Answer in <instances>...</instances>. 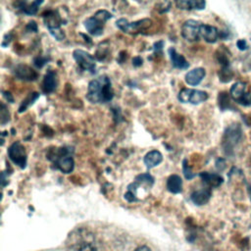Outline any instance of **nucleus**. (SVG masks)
<instances>
[{"label":"nucleus","instance_id":"obj_1","mask_svg":"<svg viewBox=\"0 0 251 251\" xmlns=\"http://www.w3.org/2000/svg\"><path fill=\"white\" fill-rule=\"evenodd\" d=\"M114 97L111 79L108 75H103L91 80L87 86L86 99L93 104L108 103Z\"/></svg>","mask_w":251,"mask_h":251},{"label":"nucleus","instance_id":"obj_2","mask_svg":"<svg viewBox=\"0 0 251 251\" xmlns=\"http://www.w3.org/2000/svg\"><path fill=\"white\" fill-rule=\"evenodd\" d=\"M74 149L72 147H61L49 150L47 158L53 162L55 169L60 170L64 174H70L75 168V162L72 157Z\"/></svg>","mask_w":251,"mask_h":251},{"label":"nucleus","instance_id":"obj_3","mask_svg":"<svg viewBox=\"0 0 251 251\" xmlns=\"http://www.w3.org/2000/svg\"><path fill=\"white\" fill-rule=\"evenodd\" d=\"M242 136V129L239 124L234 123L229 125L224 132L222 147L226 156H231L233 154L235 146L238 144Z\"/></svg>","mask_w":251,"mask_h":251},{"label":"nucleus","instance_id":"obj_4","mask_svg":"<svg viewBox=\"0 0 251 251\" xmlns=\"http://www.w3.org/2000/svg\"><path fill=\"white\" fill-rule=\"evenodd\" d=\"M113 15L107 10H98L92 17L84 21V27L89 34L93 36H100L103 33L105 23L111 19Z\"/></svg>","mask_w":251,"mask_h":251},{"label":"nucleus","instance_id":"obj_5","mask_svg":"<svg viewBox=\"0 0 251 251\" xmlns=\"http://www.w3.org/2000/svg\"><path fill=\"white\" fill-rule=\"evenodd\" d=\"M43 21L45 25L47 26L50 34L61 41L65 39V32L62 30L61 25H63V19L57 10H48L43 13Z\"/></svg>","mask_w":251,"mask_h":251},{"label":"nucleus","instance_id":"obj_6","mask_svg":"<svg viewBox=\"0 0 251 251\" xmlns=\"http://www.w3.org/2000/svg\"><path fill=\"white\" fill-rule=\"evenodd\" d=\"M208 93L203 90L182 88L177 95V99L182 103H190L193 105L200 104L208 99Z\"/></svg>","mask_w":251,"mask_h":251},{"label":"nucleus","instance_id":"obj_7","mask_svg":"<svg viewBox=\"0 0 251 251\" xmlns=\"http://www.w3.org/2000/svg\"><path fill=\"white\" fill-rule=\"evenodd\" d=\"M151 24H152V21L150 19H142L139 21L131 22V23H129L126 19H120L116 22V25L118 26V28H120L121 30L126 33H136V32L142 31L145 28L149 27Z\"/></svg>","mask_w":251,"mask_h":251},{"label":"nucleus","instance_id":"obj_8","mask_svg":"<svg viewBox=\"0 0 251 251\" xmlns=\"http://www.w3.org/2000/svg\"><path fill=\"white\" fill-rule=\"evenodd\" d=\"M8 157L9 159L21 169L26 167V153L25 148L20 141L12 143L8 148Z\"/></svg>","mask_w":251,"mask_h":251},{"label":"nucleus","instance_id":"obj_9","mask_svg":"<svg viewBox=\"0 0 251 251\" xmlns=\"http://www.w3.org/2000/svg\"><path fill=\"white\" fill-rule=\"evenodd\" d=\"M73 57L75 60L76 64L80 70L88 71L91 74L95 73V70H96L95 59L88 52L81 50V49H75L73 52Z\"/></svg>","mask_w":251,"mask_h":251},{"label":"nucleus","instance_id":"obj_10","mask_svg":"<svg viewBox=\"0 0 251 251\" xmlns=\"http://www.w3.org/2000/svg\"><path fill=\"white\" fill-rule=\"evenodd\" d=\"M201 23L195 20H187L181 25L182 37L190 42L197 41L200 38V27Z\"/></svg>","mask_w":251,"mask_h":251},{"label":"nucleus","instance_id":"obj_11","mask_svg":"<svg viewBox=\"0 0 251 251\" xmlns=\"http://www.w3.org/2000/svg\"><path fill=\"white\" fill-rule=\"evenodd\" d=\"M13 73L15 76L18 77L19 79L26 80V81H33V80H36L38 77V74L36 71H34L29 66L24 65V64L17 65L14 68Z\"/></svg>","mask_w":251,"mask_h":251},{"label":"nucleus","instance_id":"obj_12","mask_svg":"<svg viewBox=\"0 0 251 251\" xmlns=\"http://www.w3.org/2000/svg\"><path fill=\"white\" fill-rule=\"evenodd\" d=\"M57 86H58V76L56 72L53 70L47 71L41 85V89L43 93L45 94L52 93L57 89Z\"/></svg>","mask_w":251,"mask_h":251},{"label":"nucleus","instance_id":"obj_13","mask_svg":"<svg viewBox=\"0 0 251 251\" xmlns=\"http://www.w3.org/2000/svg\"><path fill=\"white\" fill-rule=\"evenodd\" d=\"M220 30L210 25H201L200 37H202L208 43H215L220 38Z\"/></svg>","mask_w":251,"mask_h":251},{"label":"nucleus","instance_id":"obj_14","mask_svg":"<svg viewBox=\"0 0 251 251\" xmlns=\"http://www.w3.org/2000/svg\"><path fill=\"white\" fill-rule=\"evenodd\" d=\"M168 53L170 55V59H171V62H172V65L174 68L179 69V70L188 69L189 63L185 60V58L181 54H178L176 52V48H174V47L169 48Z\"/></svg>","mask_w":251,"mask_h":251},{"label":"nucleus","instance_id":"obj_15","mask_svg":"<svg viewBox=\"0 0 251 251\" xmlns=\"http://www.w3.org/2000/svg\"><path fill=\"white\" fill-rule=\"evenodd\" d=\"M43 3V1H32L30 3L26 1H17L14 3L15 7L19 10H21L25 15H35L37 13L38 7Z\"/></svg>","mask_w":251,"mask_h":251},{"label":"nucleus","instance_id":"obj_16","mask_svg":"<svg viewBox=\"0 0 251 251\" xmlns=\"http://www.w3.org/2000/svg\"><path fill=\"white\" fill-rule=\"evenodd\" d=\"M206 75V72L203 68H196L193 69L191 71H189L188 73H186L185 75V82L191 86H195L198 85L204 78Z\"/></svg>","mask_w":251,"mask_h":251},{"label":"nucleus","instance_id":"obj_17","mask_svg":"<svg viewBox=\"0 0 251 251\" xmlns=\"http://www.w3.org/2000/svg\"><path fill=\"white\" fill-rule=\"evenodd\" d=\"M246 88H247V85L245 82H242V81H237L235 83L232 84V86L230 87V97L237 103L241 104L245 94H246Z\"/></svg>","mask_w":251,"mask_h":251},{"label":"nucleus","instance_id":"obj_18","mask_svg":"<svg viewBox=\"0 0 251 251\" xmlns=\"http://www.w3.org/2000/svg\"><path fill=\"white\" fill-rule=\"evenodd\" d=\"M163 161V155L158 150H151L149 151L143 158V162L147 169H152Z\"/></svg>","mask_w":251,"mask_h":251},{"label":"nucleus","instance_id":"obj_19","mask_svg":"<svg viewBox=\"0 0 251 251\" xmlns=\"http://www.w3.org/2000/svg\"><path fill=\"white\" fill-rule=\"evenodd\" d=\"M199 176L202 178L203 182L206 183L210 187H218L224 181V178L219 174H215V173L202 172V173H200Z\"/></svg>","mask_w":251,"mask_h":251},{"label":"nucleus","instance_id":"obj_20","mask_svg":"<svg viewBox=\"0 0 251 251\" xmlns=\"http://www.w3.org/2000/svg\"><path fill=\"white\" fill-rule=\"evenodd\" d=\"M167 189L174 193L177 194L182 190V179L178 175H171L167 179Z\"/></svg>","mask_w":251,"mask_h":251},{"label":"nucleus","instance_id":"obj_21","mask_svg":"<svg viewBox=\"0 0 251 251\" xmlns=\"http://www.w3.org/2000/svg\"><path fill=\"white\" fill-rule=\"evenodd\" d=\"M210 197H211V191L208 188H203V189H200V190H196L190 196L192 202L196 205L206 204L209 201Z\"/></svg>","mask_w":251,"mask_h":251},{"label":"nucleus","instance_id":"obj_22","mask_svg":"<svg viewBox=\"0 0 251 251\" xmlns=\"http://www.w3.org/2000/svg\"><path fill=\"white\" fill-rule=\"evenodd\" d=\"M176 5L181 10H203L206 6L205 1H176Z\"/></svg>","mask_w":251,"mask_h":251},{"label":"nucleus","instance_id":"obj_23","mask_svg":"<svg viewBox=\"0 0 251 251\" xmlns=\"http://www.w3.org/2000/svg\"><path fill=\"white\" fill-rule=\"evenodd\" d=\"M39 97V93L38 92H31L29 93L21 103L20 107H19V113H23L25 112L29 106H31Z\"/></svg>","mask_w":251,"mask_h":251},{"label":"nucleus","instance_id":"obj_24","mask_svg":"<svg viewBox=\"0 0 251 251\" xmlns=\"http://www.w3.org/2000/svg\"><path fill=\"white\" fill-rule=\"evenodd\" d=\"M218 102H219V107L221 108V110L225 111L226 109H230L232 108L231 106V101H230V97L226 92H221L219 93V97H218Z\"/></svg>","mask_w":251,"mask_h":251},{"label":"nucleus","instance_id":"obj_25","mask_svg":"<svg viewBox=\"0 0 251 251\" xmlns=\"http://www.w3.org/2000/svg\"><path fill=\"white\" fill-rule=\"evenodd\" d=\"M71 251H97V249L91 242H79L75 244Z\"/></svg>","mask_w":251,"mask_h":251},{"label":"nucleus","instance_id":"obj_26","mask_svg":"<svg viewBox=\"0 0 251 251\" xmlns=\"http://www.w3.org/2000/svg\"><path fill=\"white\" fill-rule=\"evenodd\" d=\"M135 181L138 182L139 184L142 183V184L151 186L154 183V177L150 174H148V173L140 174V175L135 176Z\"/></svg>","mask_w":251,"mask_h":251},{"label":"nucleus","instance_id":"obj_27","mask_svg":"<svg viewBox=\"0 0 251 251\" xmlns=\"http://www.w3.org/2000/svg\"><path fill=\"white\" fill-rule=\"evenodd\" d=\"M219 77L222 82H228L232 78V71L229 69V67L222 68L219 72Z\"/></svg>","mask_w":251,"mask_h":251},{"label":"nucleus","instance_id":"obj_28","mask_svg":"<svg viewBox=\"0 0 251 251\" xmlns=\"http://www.w3.org/2000/svg\"><path fill=\"white\" fill-rule=\"evenodd\" d=\"M182 173H183L185 178L188 179V180H190V179H192L193 177L196 176V174H194L192 172L191 168L188 166L187 159H183V161H182Z\"/></svg>","mask_w":251,"mask_h":251},{"label":"nucleus","instance_id":"obj_29","mask_svg":"<svg viewBox=\"0 0 251 251\" xmlns=\"http://www.w3.org/2000/svg\"><path fill=\"white\" fill-rule=\"evenodd\" d=\"M0 117H1V125H5L6 123L9 122L10 116L9 112L6 108V105L4 103H1V110H0Z\"/></svg>","mask_w":251,"mask_h":251},{"label":"nucleus","instance_id":"obj_30","mask_svg":"<svg viewBox=\"0 0 251 251\" xmlns=\"http://www.w3.org/2000/svg\"><path fill=\"white\" fill-rule=\"evenodd\" d=\"M50 59L47 58V57H43V56H37L33 59V64L36 68L38 69H41Z\"/></svg>","mask_w":251,"mask_h":251},{"label":"nucleus","instance_id":"obj_31","mask_svg":"<svg viewBox=\"0 0 251 251\" xmlns=\"http://www.w3.org/2000/svg\"><path fill=\"white\" fill-rule=\"evenodd\" d=\"M164 47V41L163 40H160V41H157L154 43L153 45V50H154V53L155 54H158V53H162V49Z\"/></svg>","mask_w":251,"mask_h":251},{"label":"nucleus","instance_id":"obj_32","mask_svg":"<svg viewBox=\"0 0 251 251\" xmlns=\"http://www.w3.org/2000/svg\"><path fill=\"white\" fill-rule=\"evenodd\" d=\"M25 29H26L27 31L36 32V31H37V24H36L34 21H31V22H29V23L26 25Z\"/></svg>","mask_w":251,"mask_h":251},{"label":"nucleus","instance_id":"obj_33","mask_svg":"<svg viewBox=\"0 0 251 251\" xmlns=\"http://www.w3.org/2000/svg\"><path fill=\"white\" fill-rule=\"evenodd\" d=\"M216 168H217L219 171L225 170V168H226V161H225L223 158L217 159V161H216Z\"/></svg>","mask_w":251,"mask_h":251},{"label":"nucleus","instance_id":"obj_34","mask_svg":"<svg viewBox=\"0 0 251 251\" xmlns=\"http://www.w3.org/2000/svg\"><path fill=\"white\" fill-rule=\"evenodd\" d=\"M236 46H237V48H238L239 50H242V51L247 49V43H246V41H245L244 39H239V40H237Z\"/></svg>","mask_w":251,"mask_h":251},{"label":"nucleus","instance_id":"obj_35","mask_svg":"<svg viewBox=\"0 0 251 251\" xmlns=\"http://www.w3.org/2000/svg\"><path fill=\"white\" fill-rule=\"evenodd\" d=\"M143 63V60L140 56H135L133 59H132V65L134 67H140Z\"/></svg>","mask_w":251,"mask_h":251},{"label":"nucleus","instance_id":"obj_36","mask_svg":"<svg viewBox=\"0 0 251 251\" xmlns=\"http://www.w3.org/2000/svg\"><path fill=\"white\" fill-rule=\"evenodd\" d=\"M11 38H12V33H11V32H10V33H7V34L4 36V39H3V42H2V46H3V47L7 46V45L10 43Z\"/></svg>","mask_w":251,"mask_h":251},{"label":"nucleus","instance_id":"obj_37","mask_svg":"<svg viewBox=\"0 0 251 251\" xmlns=\"http://www.w3.org/2000/svg\"><path fill=\"white\" fill-rule=\"evenodd\" d=\"M2 93H3V96L6 98V100H7L8 102H10V103H13V102H14V98H13V96H12V94H11L10 92H8V91H3Z\"/></svg>","mask_w":251,"mask_h":251},{"label":"nucleus","instance_id":"obj_38","mask_svg":"<svg viewBox=\"0 0 251 251\" xmlns=\"http://www.w3.org/2000/svg\"><path fill=\"white\" fill-rule=\"evenodd\" d=\"M112 112L115 113L114 119L116 120V122H119V119L121 118V112H120V110H118V109H112Z\"/></svg>","mask_w":251,"mask_h":251},{"label":"nucleus","instance_id":"obj_39","mask_svg":"<svg viewBox=\"0 0 251 251\" xmlns=\"http://www.w3.org/2000/svg\"><path fill=\"white\" fill-rule=\"evenodd\" d=\"M133 251H151V249L148 247V246H146V245H143V246H139V247H137L135 250H133Z\"/></svg>","mask_w":251,"mask_h":251},{"label":"nucleus","instance_id":"obj_40","mask_svg":"<svg viewBox=\"0 0 251 251\" xmlns=\"http://www.w3.org/2000/svg\"><path fill=\"white\" fill-rule=\"evenodd\" d=\"M124 53H125V51H124V52H122V53L119 55V59H117V61H118L119 63H123V62H124V60H125V58H126V56L123 55Z\"/></svg>","mask_w":251,"mask_h":251},{"label":"nucleus","instance_id":"obj_41","mask_svg":"<svg viewBox=\"0 0 251 251\" xmlns=\"http://www.w3.org/2000/svg\"><path fill=\"white\" fill-rule=\"evenodd\" d=\"M248 190H249V194H250V197H251V186L249 187V189H248Z\"/></svg>","mask_w":251,"mask_h":251}]
</instances>
